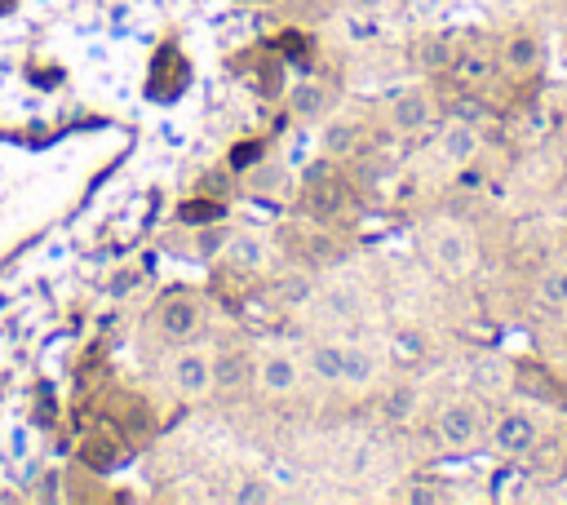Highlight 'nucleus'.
<instances>
[{
	"instance_id": "nucleus-1",
	"label": "nucleus",
	"mask_w": 567,
	"mask_h": 505,
	"mask_svg": "<svg viewBox=\"0 0 567 505\" xmlns=\"http://www.w3.org/2000/svg\"><path fill=\"white\" fill-rule=\"evenodd\" d=\"M430 257H434V266L443 275H470V266H474V239L461 226L439 221V226H430Z\"/></svg>"
},
{
	"instance_id": "nucleus-9",
	"label": "nucleus",
	"mask_w": 567,
	"mask_h": 505,
	"mask_svg": "<svg viewBox=\"0 0 567 505\" xmlns=\"http://www.w3.org/2000/svg\"><path fill=\"white\" fill-rule=\"evenodd\" d=\"M439 155L447 159V164H470L474 155H478V128L474 124H447L443 128V137H439Z\"/></svg>"
},
{
	"instance_id": "nucleus-4",
	"label": "nucleus",
	"mask_w": 567,
	"mask_h": 505,
	"mask_svg": "<svg viewBox=\"0 0 567 505\" xmlns=\"http://www.w3.org/2000/svg\"><path fill=\"white\" fill-rule=\"evenodd\" d=\"M168 385L182 394V399H204L213 390V359L190 350V354H177L173 368H168Z\"/></svg>"
},
{
	"instance_id": "nucleus-7",
	"label": "nucleus",
	"mask_w": 567,
	"mask_h": 505,
	"mask_svg": "<svg viewBox=\"0 0 567 505\" xmlns=\"http://www.w3.org/2000/svg\"><path fill=\"white\" fill-rule=\"evenodd\" d=\"M252 377H257V385L266 394H292L301 385V368H297L292 354H261L257 368H252Z\"/></svg>"
},
{
	"instance_id": "nucleus-3",
	"label": "nucleus",
	"mask_w": 567,
	"mask_h": 505,
	"mask_svg": "<svg viewBox=\"0 0 567 505\" xmlns=\"http://www.w3.org/2000/svg\"><path fill=\"white\" fill-rule=\"evenodd\" d=\"M199 319H204V310H199V297H195V292H168V297L155 306V323H159V332L173 337V341L195 337Z\"/></svg>"
},
{
	"instance_id": "nucleus-5",
	"label": "nucleus",
	"mask_w": 567,
	"mask_h": 505,
	"mask_svg": "<svg viewBox=\"0 0 567 505\" xmlns=\"http://www.w3.org/2000/svg\"><path fill=\"white\" fill-rule=\"evenodd\" d=\"M492 447L501 456H527L536 447V421L527 412H501L492 425Z\"/></svg>"
},
{
	"instance_id": "nucleus-18",
	"label": "nucleus",
	"mask_w": 567,
	"mask_h": 505,
	"mask_svg": "<svg viewBox=\"0 0 567 505\" xmlns=\"http://www.w3.org/2000/svg\"><path fill=\"white\" fill-rule=\"evenodd\" d=\"M412 408H416V390H412V385L390 390V399H385V416H390V421H408Z\"/></svg>"
},
{
	"instance_id": "nucleus-11",
	"label": "nucleus",
	"mask_w": 567,
	"mask_h": 505,
	"mask_svg": "<svg viewBox=\"0 0 567 505\" xmlns=\"http://www.w3.org/2000/svg\"><path fill=\"white\" fill-rule=\"evenodd\" d=\"M306 195H310V208H315L319 217H332V213L341 208V199H346V190H341V182H337V177H332L328 168L310 177V190H306Z\"/></svg>"
},
{
	"instance_id": "nucleus-25",
	"label": "nucleus",
	"mask_w": 567,
	"mask_h": 505,
	"mask_svg": "<svg viewBox=\"0 0 567 505\" xmlns=\"http://www.w3.org/2000/svg\"><path fill=\"white\" fill-rule=\"evenodd\" d=\"M9 4H13V0H0V9H9Z\"/></svg>"
},
{
	"instance_id": "nucleus-23",
	"label": "nucleus",
	"mask_w": 567,
	"mask_h": 505,
	"mask_svg": "<svg viewBox=\"0 0 567 505\" xmlns=\"http://www.w3.org/2000/svg\"><path fill=\"white\" fill-rule=\"evenodd\" d=\"M239 501H270V492H266V487H244Z\"/></svg>"
},
{
	"instance_id": "nucleus-14",
	"label": "nucleus",
	"mask_w": 567,
	"mask_h": 505,
	"mask_svg": "<svg viewBox=\"0 0 567 505\" xmlns=\"http://www.w3.org/2000/svg\"><path fill=\"white\" fill-rule=\"evenodd\" d=\"M248 377V359L244 354H217L213 359V385L217 390H235Z\"/></svg>"
},
{
	"instance_id": "nucleus-15",
	"label": "nucleus",
	"mask_w": 567,
	"mask_h": 505,
	"mask_svg": "<svg viewBox=\"0 0 567 505\" xmlns=\"http://www.w3.org/2000/svg\"><path fill=\"white\" fill-rule=\"evenodd\" d=\"M452 71H456L461 84H483V80L492 75V58H483V53H461V58L452 62Z\"/></svg>"
},
{
	"instance_id": "nucleus-19",
	"label": "nucleus",
	"mask_w": 567,
	"mask_h": 505,
	"mask_svg": "<svg viewBox=\"0 0 567 505\" xmlns=\"http://www.w3.org/2000/svg\"><path fill=\"white\" fill-rule=\"evenodd\" d=\"M394 350H399L403 359H421V354H425V341H421L416 332H399V337H394Z\"/></svg>"
},
{
	"instance_id": "nucleus-20",
	"label": "nucleus",
	"mask_w": 567,
	"mask_h": 505,
	"mask_svg": "<svg viewBox=\"0 0 567 505\" xmlns=\"http://www.w3.org/2000/svg\"><path fill=\"white\" fill-rule=\"evenodd\" d=\"M230 248H235V257H239V261H252V266H261V244H257V239H235Z\"/></svg>"
},
{
	"instance_id": "nucleus-13",
	"label": "nucleus",
	"mask_w": 567,
	"mask_h": 505,
	"mask_svg": "<svg viewBox=\"0 0 567 505\" xmlns=\"http://www.w3.org/2000/svg\"><path fill=\"white\" fill-rule=\"evenodd\" d=\"M372 377H377L372 354H368V350H350V346H346V354H341V381H346V385H368Z\"/></svg>"
},
{
	"instance_id": "nucleus-21",
	"label": "nucleus",
	"mask_w": 567,
	"mask_h": 505,
	"mask_svg": "<svg viewBox=\"0 0 567 505\" xmlns=\"http://www.w3.org/2000/svg\"><path fill=\"white\" fill-rule=\"evenodd\" d=\"M545 292H549V297H554L558 306H567V266H563V270L554 275V284H545Z\"/></svg>"
},
{
	"instance_id": "nucleus-10",
	"label": "nucleus",
	"mask_w": 567,
	"mask_h": 505,
	"mask_svg": "<svg viewBox=\"0 0 567 505\" xmlns=\"http://www.w3.org/2000/svg\"><path fill=\"white\" fill-rule=\"evenodd\" d=\"M505 66L514 71V75H527V71H536L540 66V44H536V35H527V31H518V35H509L505 40Z\"/></svg>"
},
{
	"instance_id": "nucleus-17",
	"label": "nucleus",
	"mask_w": 567,
	"mask_h": 505,
	"mask_svg": "<svg viewBox=\"0 0 567 505\" xmlns=\"http://www.w3.org/2000/svg\"><path fill=\"white\" fill-rule=\"evenodd\" d=\"M354 142H359V128H354V124H346V120H337V124H328V128H323V146H328L332 155H350V151H354Z\"/></svg>"
},
{
	"instance_id": "nucleus-8",
	"label": "nucleus",
	"mask_w": 567,
	"mask_h": 505,
	"mask_svg": "<svg viewBox=\"0 0 567 505\" xmlns=\"http://www.w3.org/2000/svg\"><path fill=\"white\" fill-rule=\"evenodd\" d=\"M182 84H186V62H182V49L164 44V49H159V58H155V66H151L146 89H151V97H177V93H182Z\"/></svg>"
},
{
	"instance_id": "nucleus-12",
	"label": "nucleus",
	"mask_w": 567,
	"mask_h": 505,
	"mask_svg": "<svg viewBox=\"0 0 567 505\" xmlns=\"http://www.w3.org/2000/svg\"><path fill=\"white\" fill-rule=\"evenodd\" d=\"M288 106H292V115L315 120V115L328 106V89H323V84H297V89L288 93Z\"/></svg>"
},
{
	"instance_id": "nucleus-24",
	"label": "nucleus",
	"mask_w": 567,
	"mask_h": 505,
	"mask_svg": "<svg viewBox=\"0 0 567 505\" xmlns=\"http://www.w3.org/2000/svg\"><path fill=\"white\" fill-rule=\"evenodd\" d=\"M354 4H359V9H381L385 0H354Z\"/></svg>"
},
{
	"instance_id": "nucleus-16",
	"label": "nucleus",
	"mask_w": 567,
	"mask_h": 505,
	"mask_svg": "<svg viewBox=\"0 0 567 505\" xmlns=\"http://www.w3.org/2000/svg\"><path fill=\"white\" fill-rule=\"evenodd\" d=\"M341 354H346V346H315V354H310L315 377H323V381H341Z\"/></svg>"
},
{
	"instance_id": "nucleus-2",
	"label": "nucleus",
	"mask_w": 567,
	"mask_h": 505,
	"mask_svg": "<svg viewBox=\"0 0 567 505\" xmlns=\"http://www.w3.org/2000/svg\"><path fill=\"white\" fill-rule=\"evenodd\" d=\"M434 434H439V443H443L447 452H465V447L478 439V408L465 403V399L439 408V416H434Z\"/></svg>"
},
{
	"instance_id": "nucleus-22",
	"label": "nucleus",
	"mask_w": 567,
	"mask_h": 505,
	"mask_svg": "<svg viewBox=\"0 0 567 505\" xmlns=\"http://www.w3.org/2000/svg\"><path fill=\"white\" fill-rule=\"evenodd\" d=\"M217 213H221V204H186V208H182L186 221H195V217H217Z\"/></svg>"
},
{
	"instance_id": "nucleus-6",
	"label": "nucleus",
	"mask_w": 567,
	"mask_h": 505,
	"mask_svg": "<svg viewBox=\"0 0 567 505\" xmlns=\"http://www.w3.org/2000/svg\"><path fill=\"white\" fill-rule=\"evenodd\" d=\"M430 120H434V102L425 89H403L390 102V128L394 133H421V128H430Z\"/></svg>"
}]
</instances>
